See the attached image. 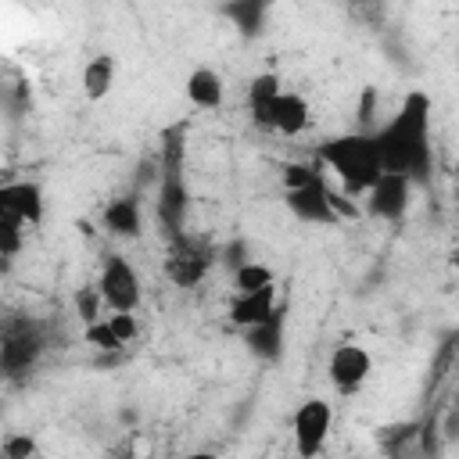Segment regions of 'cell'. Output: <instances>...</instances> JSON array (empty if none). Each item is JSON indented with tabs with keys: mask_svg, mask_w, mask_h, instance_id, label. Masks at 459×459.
Masks as SVG:
<instances>
[{
	"mask_svg": "<svg viewBox=\"0 0 459 459\" xmlns=\"http://www.w3.org/2000/svg\"><path fill=\"white\" fill-rule=\"evenodd\" d=\"M377 147L384 172L405 176L412 186L427 183L434 172V151H430V97L412 90L398 104V111L377 129Z\"/></svg>",
	"mask_w": 459,
	"mask_h": 459,
	"instance_id": "1",
	"label": "cell"
},
{
	"mask_svg": "<svg viewBox=\"0 0 459 459\" xmlns=\"http://www.w3.org/2000/svg\"><path fill=\"white\" fill-rule=\"evenodd\" d=\"M316 161H323L351 197L369 194L377 186V179L384 176V161H380V147H377V133L355 129L344 136H330L326 143L316 147Z\"/></svg>",
	"mask_w": 459,
	"mask_h": 459,
	"instance_id": "2",
	"label": "cell"
},
{
	"mask_svg": "<svg viewBox=\"0 0 459 459\" xmlns=\"http://www.w3.org/2000/svg\"><path fill=\"white\" fill-rule=\"evenodd\" d=\"M47 351V326L39 319L29 316H11L4 319V333H0V366L7 373V380L25 377L39 355Z\"/></svg>",
	"mask_w": 459,
	"mask_h": 459,
	"instance_id": "3",
	"label": "cell"
},
{
	"mask_svg": "<svg viewBox=\"0 0 459 459\" xmlns=\"http://www.w3.org/2000/svg\"><path fill=\"white\" fill-rule=\"evenodd\" d=\"M215 265V247L194 233H179L169 240V251H165V262H161V273L172 280V287H183V290H194L208 269Z\"/></svg>",
	"mask_w": 459,
	"mask_h": 459,
	"instance_id": "4",
	"label": "cell"
},
{
	"mask_svg": "<svg viewBox=\"0 0 459 459\" xmlns=\"http://www.w3.org/2000/svg\"><path fill=\"white\" fill-rule=\"evenodd\" d=\"M330 427H333V409H330V402H323V398H305V402L294 409V416H290L294 452H298L301 459H316V455L326 448Z\"/></svg>",
	"mask_w": 459,
	"mask_h": 459,
	"instance_id": "5",
	"label": "cell"
},
{
	"mask_svg": "<svg viewBox=\"0 0 459 459\" xmlns=\"http://www.w3.org/2000/svg\"><path fill=\"white\" fill-rule=\"evenodd\" d=\"M97 290L111 312H133L140 305V280L136 269L126 262V255H104Z\"/></svg>",
	"mask_w": 459,
	"mask_h": 459,
	"instance_id": "6",
	"label": "cell"
},
{
	"mask_svg": "<svg viewBox=\"0 0 459 459\" xmlns=\"http://www.w3.org/2000/svg\"><path fill=\"white\" fill-rule=\"evenodd\" d=\"M158 226L165 230V237H179L186 233L183 222H186V183H183V169H161L158 165Z\"/></svg>",
	"mask_w": 459,
	"mask_h": 459,
	"instance_id": "7",
	"label": "cell"
},
{
	"mask_svg": "<svg viewBox=\"0 0 459 459\" xmlns=\"http://www.w3.org/2000/svg\"><path fill=\"white\" fill-rule=\"evenodd\" d=\"M326 373H330V384L341 394H355L369 380V373H373V355L362 344H337L330 351Z\"/></svg>",
	"mask_w": 459,
	"mask_h": 459,
	"instance_id": "8",
	"label": "cell"
},
{
	"mask_svg": "<svg viewBox=\"0 0 459 459\" xmlns=\"http://www.w3.org/2000/svg\"><path fill=\"white\" fill-rule=\"evenodd\" d=\"M409 197H412V183L405 176L384 172L377 179V186L366 194V212L384 219V222H402L409 212Z\"/></svg>",
	"mask_w": 459,
	"mask_h": 459,
	"instance_id": "9",
	"label": "cell"
},
{
	"mask_svg": "<svg viewBox=\"0 0 459 459\" xmlns=\"http://www.w3.org/2000/svg\"><path fill=\"white\" fill-rule=\"evenodd\" d=\"M287 208L301 219V222H316V226H337V212L330 204V183L326 179H316L301 190H287Z\"/></svg>",
	"mask_w": 459,
	"mask_h": 459,
	"instance_id": "10",
	"label": "cell"
},
{
	"mask_svg": "<svg viewBox=\"0 0 459 459\" xmlns=\"http://www.w3.org/2000/svg\"><path fill=\"white\" fill-rule=\"evenodd\" d=\"M287 316H290V308H287V301H280L276 312H273L265 323L244 330V344H247V351H251L255 359L276 362V359L283 355V344H287Z\"/></svg>",
	"mask_w": 459,
	"mask_h": 459,
	"instance_id": "11",
	"label": "cell"
},
{
	"mask_svg": "<svg viewBox=\"0 0 459 459\" xmlns=\"http://www.w3.org/2000/svg\"><path fill=\"white\" fill-rule=\"evenodd\" d=\"M0 212L22 219L25 226H39V222H43V212H47L39 183H32V179L4 183V186H0Z\"/></svg>",
	"mask_w": 459,
	"mask_h": 459,
	"instance_id": "12",
	"label": "cell"
},
{
	"mask_svg": "<svg viewBox=\"0 0 459 459\" xmlns=\"http://www.w3.org/2000/svg\"><path fill=\"white\" fill-rule=\"evenodd\" d=\"M308 122H312V108H308V100H305L301 93H294V90H283V93L269 104V115H265V129H276V133H283V136L305 133Z\"/></svg>",
	"mask_w": 459,
	"mask_h": 459,
	"instance_id": "13",
	"label": "cell"
},
{
	"mask_svg": "<svg viewBox=\"0 0 459 459\" xmlns=\"http://www.w3.org/2000/svg\"><path fill=\"white\" fill-rule=\"evenodd\" d=\"M100 222H104V230H108L111 237H118V240H133V237H140V230H143L140 197H136V194H126V197L108 201L104 212H100Z\"/></svg>",
	"mask_w": 459,
	"mask_h": 459,
	"instance_id": "14",
	"label": "cell"
},
{
	"mask_svg": "<svg viewBox=\"0 0 459 459\" xmlns=\"http://www.w3.org/2000/svg\"><path fill=\"white\" fill-rule=\"evenodd\" d=\"M280 298H276V283L273 287H262V290H251V294H233L230 301V319L240 326V330H251L258 323H265L273 312H276Z\"/></svg>",
	"mask_w": 459,
	"mask_h": 459,
	"instance_id": "15",
	"label": "cell"
},
{
	"mask_svg": "<svg viewBox=\"0 0 459 459\" xmlns=\"http://www.w3.org/2000/svg\"><path fill=\"white\" fill-rule=\"evenodd\" d=\"M222 97H226V86H222V75H219L215 68L201 65V68H194V72L186 75V100H190L194 108L215 111V108L222 104Z\"/></svg>",
	"mask_w": 459,
	"mask_h": 459,
	"instance_id": "16",
	"label": "cell"
},
{
	"mask_svg": "<svg viewBox=\"0 0 459 459\" xmlns=\"http://www.w3.org/2000/svg\"><path fill=\"white\" fill-rule=\"evenodd\" d=\"M115 72H118V65H115L111 54L90 57L86 68H82V93H86V100H104L111 93V86H115Z\"/></svg>",
	"mask_w": 459,
	"mask_h": 459,
	"instance_id": "17",
	"label": "cell"
},
{
	"mask_svg": "<svg viewBox=\"0 0 459 459\" xmlns=\"http://www.w3.org/2000/svg\"><path fill=\"white\" fill-rule=\"evenodd\" d=\"M283 93L280 86V75L276 72H258L251 82H247V111L258 126H265V115H269V104Z\"/></svg>",
	"mask_w": 459,
	"mask_h": 459,
	"instance_id": "18",
	"label": "cell"
},
{
	"mask_svg": "<svg viewBox=\"0 0 459 459\" xmlns=\"http://www.w3.org/2000/svg\"><path fill=\"white\" fill-rule=\"evenodd\" d=\"M273 283H276L273 269H269L265 262H258V258L244 262V265L233 273V287H237V294H251V290H262V287H273Z\"/></svg>",
	"mask_w": 459,
	"mask_h": 459,
	"instance_id": "19",
	"label": "cell"
},
{
	"mask_svg": "<svg viewBox=\"0 0 459 459\" xmlns=\"http://www.w3.org/2000/svg\"><path fill=\"white\" fill-rule=\"evenodd\" d=\"M226 14L237 22V29H240L244 36H255V32H262L265 4H258V0H251V4H230V7H226Z\"/></svg>",
	"mask_w": 459,
	"mask_h": 459,
	"instance_id": "20",
	"label": "cell"
},
{
	"mask_svg": "<svg viewBox=\"0 0 459 459\" xmlns=\"http://www.w3.org/2000/svg\"><path fill=\"white\" fill-rule=\"evenodd\" d=\"M22 226H25L22 219L0 212V255H4V265H11L14 255L22 251Z\"/></svg>",
	"mask_w": 459,
	"mask_h": 459,
	"instance_id": "21",
	"label": "cell"
},
{
	"mask_svg": "<svg viewBox=\"0 0 459 459\" xmlns=\"http://www.w3.org/2000/svg\"><path fill=\"white\" fill-rule=\"evenodd\" d=\"M280 179H283V194H287V190H301V186H308V183L323 179V172H319V165H305V161H287V165L280 169Z\"/></svg>",
	"mask_w": 459,
	"mask_h": 459,
	"instance_id": "22",
	"label": "cell"
},
{
	"mask_svg": "<svg viewBox=\"0 0 459 459\" xmlns=\"http://www.w3.org/2000/svg\"><path fill=\"white\" fill-rule=\"evenodd\" d=\"M72 305H75V316H79L86 326L100 319V308H108L97 287H79V290H75V298H72Z\"/></svg>",
	"mask_w": 459,
	"mask_h": 459,
	"instance_id": "23",
	"label": "cell"
},
{
	"mask_svg": "<svg viewBox=\"0 0 459 459\" xmlns=\"http://www.w3.org/2000/svg\"><path fill=\"white\" fill-rule=\"evenodd\" d=\"M86 344H93L97 351H118V348H126V344H122V337L111 330V323H108V319H97V323H90V326H86Z\"/></svg>",
	"mask_w": 459,
	"mask_h": 459,
	"instance_id": "24",
	"label": "cell"
},
{
	"mask_svg": "<svg viewBox=\"0 0 459 459\" xmlns=\"http://www.w3.org/2000/svg\"><path fill=\"white\" fill-rule=\"evenodd\" d=\"M39 445L32 434H7L4 437V459H36Z\"/></svg>",
	"mask_w": 459,
	"mask_h": 459,
	"instance_id": "25",
	"label": "cell"
},
{
	"mask_svg": "<svg viewBox=\"0 0 459 459\" xmlns=\"http://www.w3.org/2000/svg\"><path fill=\"white\" fill-rule=\"evenodd\" d=\"M108 323H111V330L122 337V344H129V341L140 333V326H136V316H133V312H111V316H108Z\"/></svg>",
	"mask_w": 459,
	"mask_h": 459,
	"instance_id": "26",
	"label": "cell"
},
{
	"mask_svg": "<svg viewBox=\"0 0 459 459\" xmlns=\"http://www.w3.org/2000/svg\"><path fill=\"white\" fill-rule=\"evenodd\" d=\"M222 262H226V265L237 273L244 262H251V258H247V244H244V240H233V244H226V247H222Z\"/></svg>",
	"mask_w": 459,
	"mask_h": 459,
	"instance_id": "27",
	"label": "cell"
},
{
	"mask_svg": "<svg viewBox=\"0 0 459 459\" xmlns=\"http://www.w3.org/2000/svg\"><path fill=\"white\" fill-rule=\"evenodd\" d=\"M176 459H219V455H212V452H186V455H176Z\"/></svg>",
	"mask_w": 459,
	"mask_h": 459,
	"instance_id": "28",
	"label": "cell"
},
{
	"mask_svg": "<svg viewBox=\"0 0 459 459\" xmlns=\"http://www.w3.org/2000/svg\"><path fill=\"white\" fill-rule=\"evenodd\" d=\"M448 262H452V269H455V273H459V247H455V251H452V255H448Z\"/></svg>",
	"mask_w": 459,
	"mask_h": 459,
	"instance_id": "29",
	"label": "cell"
},
{
	"mask_svg": "<svg viewBox=\"0 0 459 459\" xmlns=\"http://www.w3.org/2000/svg\"><path fill=\"white\" fill-rule=\"evenodd\" d=\"M455 183H459V161H455Z\"/></svg>",
	"mask_w": 459,
	"mask_h": 459,
	"instance_id": "30",
	"label": "cell"
}]
</instances>
